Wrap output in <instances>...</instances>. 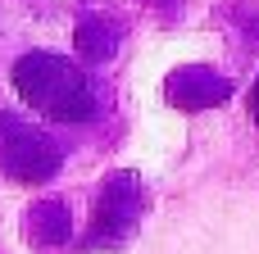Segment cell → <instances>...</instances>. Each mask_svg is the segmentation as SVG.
Masks as SVG:
<instances>
[{"label":"cell","mask_w":259,"mask_h":254,"mask_svg":"<svg viewBox=\"0 0 259 254\" xmlns=\"http://www.w3.org/2000/svg\"><path fill=\"white\" fill-rule=\"evenodd\" d=\"M255 114H259V86H255Z\"/></svg>","instance_id":"obj_1"}]
</instances>
